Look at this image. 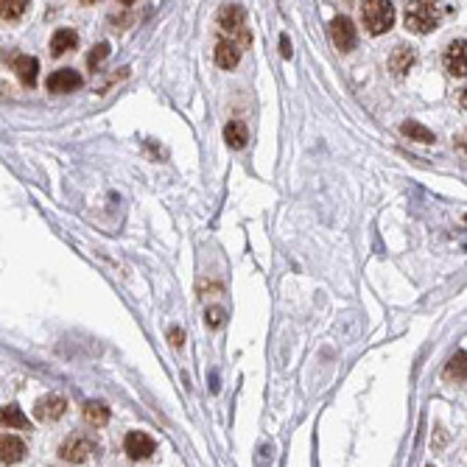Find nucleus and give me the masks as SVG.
I'll list each match as a JSON object with an SVG mask.
<instances>
[{"label": "nucleus", "mask_w": 467, "mask_h": 467, "mask_svg": "<svg viewBox=\"0 0 467 467\" xmlns=\"http://www.w3.org/2000/svg\"><path fill=\"white\" fill-rule=\"evenodd\" d=\"M219 28H222L224 40L238 42L241 48H249L252 34L246 28V11L241 6H222L219 8Z\"/></svg>", "instance_id": "f257e3e1"}, {"label": "nucleus", "mask_w": 467, "mask_h": 467, "mask_svg": "<svg viewBox=\"0 0 467 467\" xmlns=\"http://www.w3.org/2000/svg\"><path fill=\"white\" fill-rule=\"evenodd\" d=\"M361 20H364V28L372 37L387 34L394 25V6L389 0H370V3L361 6Z\"/></svg>", "instance_id": "f03ea898"}, {"label": "nucleus", "mask_w": 467, "mask_h": 467, "mask_svg": "<svg viewBox=\"0 0 467 467\" xmlns=\"http://www.w3.org/2000/svg\"><path fill=\"white\" fill-rule=\"evenodd\" d=\"M439 8L434 3H414L408 11H406V28L414 31V34H428L437 28L439 23Z\"/></svg>", "instance_id": "7ed1b4c3"}, {"label": "nucleus", "mask_w": 467, "mask_h": 467, "mask_svg": "<svg viewBox=\"0 0 467 467\" xmlns=\"http://www.w3.org/2000/svg\"><path fill=\"white\" fill-rule=\"evenodd\" d=\"M95 451H98L95 439H90V437H71V439L62 442L59 456H62L65 462H71V465H81V462H87Z\"/></svg>", "instance_id": "20e7f679"}, {"label": "nucleus", "mask_w": 467, "mask_h": 467, "mask_svg": "<svg viewBox=\"0 0 467 467\" xmlns=\"http://www.w3.org/2000/svg\"><path fill=\"white\" fill-rule=\"evenodd\" d=\"M330 40H333V45H336L339 51H353L356 42H358V34H356L353 20L344 17V14L333 17V23H330Z\"/></svg>", "instance_id": "39448f33"}, {"label": "nucleus", "mask_w": 467, "mask_h": 467, "mask_svg": "<svg viewBox=\"0 0 467 467\" xmlns=\"http://www.w3.org/2000/svg\"><path fill=\"white\" fill-rule=\"evenodd\" d=\"M65 411H68V400L62 394H45L34 406V417L40 423H56V420L65 417Z\"/></svg>", "instance_id": "423d86ee"}, {"label": "nucleus", "mask_w": 467, "mask_h": 467, "mask_svg": "<svg viewBox=\"0 0 467 467\" xmlns=\"http://www.w3.org/2000/svg\"><path fill=\"white\" fill-rule=\"evenodd\" d=\"M154 439L146 434V431H129L126 439H123V451L132 462H140V459H149L154 454Z\"/></svg>", "instance_id": "0eeeda50"}, {"label": "nucleus", "mask_w": 467, "mask_h": 467, "mask_svg": "<svg viewBox=\"0 0 467 467\" xmlns=\"http://www.w3.org/2000/svg\"><path fill=\"white\" fill-rule=\"evenodd\" d=\"M442 65H445V71L451 76H459V78L467 76V40H456V42H451L445 48Z\"/></svg>", "instance_id": "6e6552de"}, {"label": "nucleus", "mask_w": 467, "mask_h": 467, "mask_svg": "<svg viewBox=\"0 0 467 467\" xmlns=\"http://www.w3.org/2000/svg\"><path fill=\"white\" fill-rule=\"evenodd\" d=\"M11 68H14V73L17 78L25 84V87H34L37 84V73H40V62L34 59V56H25V54H17V56H11Z\"/></svg>", "instance_id": "1a4fd4ad"}, {"label": "nucleus", "mask_w": 467, "mask_h": 467, "mask_svg": "<svg viewBox=\"0 0 467 467\" xmlns=\"http://www.w3.org/2000/svg\"><path fill=\"white\" fill-rule=\"evenodd\" d=\"M81 84H84L81 76H78L76 71H71V68H62V71H56V73L48 76V90L51 92H73Z\"/></svg>", "instance_id": "9d476101"}, {"label": "nucleus", "mask_w": 467, "mask_h": 467, "mask_svg": "<svg viewBox=\"0 0 467 467\" xmlns=\"http://www.w3.org/2000/svg\"><path fill=\"white\" fill-rule=\"evenodd\" d=\"M23 456H25V442L20 437H14V434H3V439H0V459H3V465H17Z\"/></svg>", "instance_id": "9b49d317"}, {"label": "nucleus", "mask_w": 467, "mask_h": 467, "mask_svg": "<svg viewBox=\"0 0 467 467\" xmlns=\"http://www.w3.org/2000/svg\"><path fill=\"white\" fill-rule=\"evenodd\" d=\"M241 54H243V48L238 42L219 40V45H216V65L224 68V71H233L235 65L241 62Z\"/></svg>", "instance_id": "f8f14e48"}, {"label": "nucleus", "mask_w": 467, "mask_h": 467, "mask_svg": "<svg viewBox=\"0 0 467 467\" xmlns=\"http://www.w3.org/2000/svg\"><path fill=\"white\" fill-rule=\"evenodd\" d=\"M78 45V34L73 28H59L54 37H51V54L54 56H65L68 51H73Z\"/></svg>", "instance_id": "ddd939ff"}, {"label": "nucleus", "mask_w": 467, "mask_h": 467, "mask_svg": "<svg viewBox=\"0 0 467 467\" xmlns=\"http://www.w3.org/2000/svg\"><path fill=\"white\" fill-rule=\"evenodd\" d=\"M414 51L411 48H406V45H400V48H394V54H392L389 59V68L394 76H406L411 68H414Z\"/></svg>", "instance_id": "4468645a"}, {"label": "nucleus", "mask_w": 467, "mask_h": 467, "mask_svg": "<svg viewBox=\"0 0 467 467\" xmlns=\"http://www.w3.org/2000/svg\"><path fill=\"white\" fill-rule=\"evenodd\" d=\"M84 420H87L90 425H95V428L107 425V423H109V406H107L104 400H87V403H84Z\"/></svg>", "instance_id": "2eb2a0df"}, {"label": "nucleus", "mask_w": 467, "mask_h": 467, "mask_svg": "<svg viewBox=\"0 0 467 467\" xmlns=\"http://www.w3.org/2000/svg\"><path fill=\"white\" fill-rule=\"evenodd\" d=\"M224 140H227L230 149H243L246 140H249V129H246V123H243V121H230V123L224 126Z\"/></svg>", "instance_id": "dca6fc26"}, {"label": "nucleus", "mask_w": 467, "mask_h": 467, "mask_svg": "<svg viewBox=\"0 0 467 467\" xmlns=\"http://www.w3.org/2000/svg\"><path fill=\"white\" fill-rule=\"evenodd\" d=\"M400 132H403L408 140H417V143H434V132L425 129V126L417 123V121H406V123L400 126Z\"/></svg>", "instance_id": "f3484780"}, {"label": "nucleus", "mask_w": 467, "mask_h": 467, "mask_svg": "<svg viewBox=\"0 0 467 467\" xmlns=\"http://www.w3.org/2000/svg\"><path fill=\"white\" fill-rule=\"evenodd\" d=\"M448 381H467V353H456L445 367Z\"/></svg>", "instance_id": "a211bd4d"}, {"label": "nucleus", "mask_w": 467, "mask_h": 467, "mask_svg": "<svg viewBox=\"0 0 467 467\" xmlns=\"http://www.w3.org/2000/svg\"><path fill=\"white\" fill-rule=\"evenodd\" d=\"M3 425L6 428H25L28 425V420H25V414L20 411V406H3Z\"/></svg>", "instance_id": "6ab92c4d"}, {"label": "nucleus", "mask_w": 467, "mask_h": 467, "mask_svg": "<svg viewBox=\"0 0 467 467\" xmlns=\"http://www.w3.org/2000/svg\"><path fill=\"white\" fill-rule=\"evenodd\" d=\"M0 6H3L0 8V17L3 20H17V17H23L28 11V3L25 0H3Z\"/></svg>", "instance_id": "aec40b11"}, {"label": "nucleus", "mask_w": 467, "mask_h": 467, "mask_svg": "<svg viewBox=\"0 0 467 467\" xmlns=\"http://www.w3.org/2000/svg\"><path fill=\"white\" fill-rule=\"evenodd\" d=\"M107 56H109V45H107V42H98V45L92 48V54L87 56V65H90V68H98Z\"/></svg>", "instance_id": "412c9836"}, {"label": "nucleus", "mask_w": 467, "mask_h": 467, "mask_svg": "<svg viewBox=\"0 0 467 467\" xmlns=\"http://www.w3.org/2000/svg\"><path fill=\"white\" fill-rule=\"evenodd\" d=\"M207 325H210V327H222V325H224V311H222V308H210V311H207Z\"/></svg>", "instance_id": "4be33fe9"}, {"label": "nucleus", "mask_w": 467, "mask_h": 467, "mask_svg": "<svg viewBox=\"0 0 467 467\" xmlns=\"http://www.w3.org/2000/svg\"><path fill=\"white\" fill-rule=\"evenodd\" d=\"M168 339H171V344H174V347H182V341H185V333H182L179 327H171Z\"/></svg>", "instance_id": "5701e85b"}, {"label": "nucleus", "mask_w": 467, "mask_h": 467, "mask_svg": "<svg viewBox=\"0 0 467 467\" xmlns=\"http://www.w3.org/2000/svg\"><path fill=\"white\" fill-rule=\"evenodd\" d=\"M459 101H462V107H465V109H467V90H465V92H462V98H459Z\"/></svg>", "instance_id": "b1692460"}]
</instances>
